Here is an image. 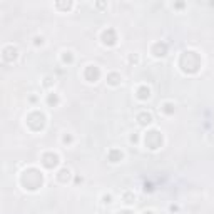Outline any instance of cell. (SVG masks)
<instances>
[{
    "instance_id": "3957f363",
    "label": "cell",
    "mask_w": 214,
    "mask_h": 214,
    "mask_svg": "<svg viewBox=\"0 0 214 214\" xmlns=\"http://www.w3.org/2000/svg\"><path fill=\"white\" fill-rule=\"evenodd\" d=\"M99 75H100V72H99V69H97L95 65H89L85 69V79L89 82H95L97 79H99Z\"/></svg>"
},
{
    "instance_id": "30bf717a",
    "label": "cell",
    "mask_w": 214,
    "mask_h": 214,
    "mask_svg": "<svg viewBox=\"0 0 214 214\" xmlns=\"http://www.w3.org/2000/svg\"><path fill=\"white\" fill-rule=\"evenodd\" d=\"M119 80H120V77H119L117 74H110V75H109V82H110L112 85L119 84Z\"/></svg>"
},
{
    "instance_id": "4fadbf2b",
    "label": "cell",
    "mask_w": 214,
    "mask_h": 214,
    "mask_svg": "<svg viewBox=\"0 0 214 214\" xmlns=\"http://www.w3.org/2000/svg\"><path fill=\"white\" fill-rule=\"evenodd\" d=\"M67 60H72V55H70V52H65V55H64V62H67Z\"/></svg>"
},
{
    "instance_id": "ba28073f",
    "label": "cell",
    "mask_w": 214,
    "mask_h": 214,
    "mask_svg": "<svg viewBox=\"0 0 214 214\" xmlns=\"http://www.w3.org/2000/svg\"><path fill=\"white\" fill-rule=\"evenodd\" d=\"M149 95H150L149 87H140L139 89V99H149Z\"/></svg>"
},
{
    "instance_id": "5b68a950",
    "label": "cell",
    "mask_w": 214,
    "mask_h": 214,
    "mask_svg": "<svg viewBox=\"0 0 214 214\" xmlns=\"http://www.w3.org/2000/svg\"><path fill=\"white\" fill-rule=\"evenodd\" d=\"M152 52H154L155 57H164L167 54V45L164 42H159V43H155V45H154V50Z\"/></svg>"
},
{
    "instance_id": "6da1fadb",
    "label": "cell",
    "mask_w": 214,
    "mask_h": 214,
    "mask_svg": "<svg viewBox=\"0 0 214 214\" xmlns=\"http://www.w3.org/2000/svg\"><path fill=\"white\" fill-rule=\"evenodd\" d=\"M102 42H104L105 45H114V43L117 42V35H115L114 28H107V30L102 32Z\"/></svg>"
},
{
    "instance_id": "9c48e42d",
    "label": "cell",
    "mask_w": 214,
    "mask_h": 214,
    "mask_svg": "<svg viewBox=\"0 0 214 214\" xmlns=\"http://www.w3.org/2000/svg\"><path fill=\"white\" fill-rule=\"evenodd\" d=\"M47 102H48V105H57L59 104V97H57V94H48Z\"/></svg>"
},
{
    "instance_id": "9a60e30c",
    "label": "cell",
    "mask_w": 214,
    "mask_h": 214,
    "mask_svg": "<svg viewBox=\"0 0 214 214\" xmlns=\"http://www.w3.org/2000/svg\"><path fill=\"white\" fill-rule=\"evenodd\" d=\"M70 140H72L70 135H64V142H65V144H67V142H70Z\"/></svg>"
},
{
    "instance_id": "2e32d148",
    "label": "cell",
    "mask_w": 214,
    "mask_h": 214,
    "mask_svg": "<svg viewBox=\"0 0 214 214\" xmlns=\"http://www.w3.org/2000/svg\"><path fill=\"white\" fill-rule=\"evenodd\" d=\"M110 199H112L110 196H104V202H107V204H109V202H110Z\"/></svg>"
},
{
    "instance_id": "7a4b0ae2",
    "label": "cell",
    "mask_w": 214,
    "mask_h": 214,
    "mask_svg": "<svg viewBox=\"0 0 214 214\" xmlns=\"http://www.w3.org/2000/svg\"><path fill=\"white\" fill-rule=\"evenodd\" d=\"M57 162H59V155L54 154V152H48V154H45V155L42 157V164H43L45 167H48V169L55 167Z\"/></svg>"
},
{
    "instance_id": "8992f818",
    "label": "cell",
    "mask_w": 214,
    "mask_h": 214,
    "mask_svg": "<svg viewBox=\"0 0 214 214\" xmlns=\"http://www.w3.org/2000/svg\"><path fill=\"white\" fill-rule=\"evenodd\" d=\"M137 120H139V124H142V125H149L152 122V115L147 114V112H142V114L137 115Z\"/></svg>"
},
{
    "instance_id": "5bb4252c",
    "label": "cell",
    "mask_w": 214,
    "mask_h": 214,
    "mask_svg": "<svg viewBox=\"0 0 214 214\" xmlns=\"http://www.w3.org/2000/svg\"><path fill=\"white\" fill-rule=\"evenodd\" d=\"M38 43H43V37H35V45H38Z\"/></svg>"
},
{
    "instance_id": "e0dca14e",
    "label": "cell",
    "mask_w": 214,
    "mask_h": 214,
    "mask_svg": "<svg viewBox=\"0 0 214 214\" xmlns=\"http://www.w3.org/2000/svg\"><path fill=\"white\" fill-rule=\"evenodd\" d=\"M130 140H132V142H137V135H135V134H134V135H132V137H130Z\"/></svg>"
},
{
    "instance_id": "8fae6325",
    "label": "cell",
    "mask_w": 214,
    "mask_h": 214,
    "mask_svg": "<svg viewBox=\"0 0 214 214\" xmlns=\"http://www.w3.org/2000/svg\"><path fill=\"white\" fill-rule=\"evenodd\" d=\"M164 112H166V114H172V112H174V105L171 104V102L164 104Z\"/></svg>"
},
{
    "instance_id": "52a82bcc",
    "label": "cell",
    "mask_w": 214,
    "mask_h": 214,
    "mask_svg": "<svg viewBox=\"0 0 214 214\" xmlns=\"http://www.w3.org/2000/svg\"><path fill=\"white\" fill-rule=\"evenodd\" d=\"M120 159H122V152H120L119 149H112L109 152V160L110 162H119Z\"/></svg>"
},
{
    "instance_id": "7c38bea8",
    "label": "cell",
    "mask_w": 214,
    "mask_h": 214,
    "mask_svg": "<svg viewBox=\"0 0 214 214\" xmlns=\"http://www.w3.org/2000/svg\"><path fill=\"white\" fill-rule=\"evenodd\" d=\"M59 174H60V176H59V179H60V181H65V174H67V176H69V174H70V171H69V169H62V171H60Z\"/></svg>"
},
{
    "instance_id": "277c9868",
    "label": "cell",
    "mask_w": 214,
    "mask_h": 214,
    "mask_svg": "<svg viewBox=\"0 0 214 214\" xmlns=\"http://www.w3.org/2000/svg\"><path fill=\"white\" fill-rule=\"evenodd\" d=\"M17 54H18V50H17L15 47L8 45V47L3 48V59H5L7 62H12V60L17 59Z\"/></svg>"
}]
</instances>
